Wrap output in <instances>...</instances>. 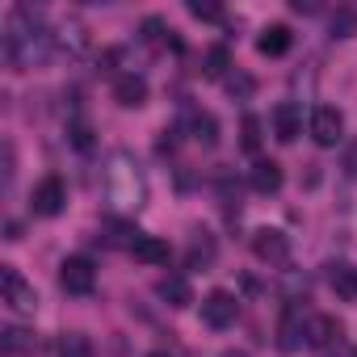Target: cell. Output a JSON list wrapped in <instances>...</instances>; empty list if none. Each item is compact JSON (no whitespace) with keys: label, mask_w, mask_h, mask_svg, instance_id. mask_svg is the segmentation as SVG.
Instances as JSON below:
<instances>
[{"label":"cell","mask_w":357,"mask_h":357,"mask_svg":"<svg viewBox=\"0 0 357 357\" xmlns=\"http://www.w3.org/2000/svg\"><path fill=\"white\" fill-rule=\"evenodd\" d=\"M328 34L340 38V43L353 38V34H357V9H336V13L328 17Z\"/></svg>","instance_id":"cell-22"},{"label":"cell","mask_w":357,"mask_h":357,"mask_svg":"<svg viewBox=\"0 0 357 357\" xmlns=\"http://www.w3.org/2000/svg\"><path fill=\"white\" fill-rule=\"evenodd\" d=\"M114 101H118L122 109H139V105H147V80H143L139 72H122V76H114Z\"/></svg>","instance_id":"cell-12"},{"label":"cell","mask_w":357,"mask_h":357,"mask_svg":"<svg viewBox=\"0 0 357 357\" xmlns=\"http://www.w3.org/2000/svg\"><path fill=\"white\" fill-rule=\"evenodd\" d=\"M248 185H252V194L269 198V194H278V190L286 185V172H282L278 160H257L252 172H248Z\"/></svg>","instance_id":"cell-11"},{"label":"cell","mask_w":357,"mask_h":357,"mask_svg":"<svg viewBox=\"0 0 357 357\" xmlns=\"http://www.w3.org/2000/svg\"><path fill=\"white\" fill-rule=\"evenodd\" d=\"M307 130H311V139H315L319 147H336V143L344 139V114H340L336 105H315Z\"/></svg>","instance_id":"cell-8"},{"label":"cell","mask_w":357,"mask_h":357,"mask_svg":"<svg viewBox=\"0 0 357 357\" xmlns=\"http://www.w3.org/2000/svg\"><path fill=\"white\" fill-rule=\"evenodd\" d=\"M89 43H93V38H89V26H84L80 17H68V22L55 30V47L68 51V55H84Z\"/></svg>","instance_id":"cell-13"},{"label":"cell","mask_w":357,"mask_h":357,"mask_svg":"<svg viewBox=\"0 0 357 357\" xmlns=\"http://www.w3.org/2000/svg\"><path fill=\"white\" fill-rule=\"evenodd\" d=\"M328 286H332L344 303H357V269H353V265H344V261L328 265Z\"/></svg>","instance_id":"cell-17"},{"label":"cell","mask_w":357,"mask_h":357,"mask_svg":"<svg viewBox=\"0 0 357 357\" xmlns=\"http://www.w3.org/2000/svg\"><path fill=\"white\" fill-rule=\"evenodd\" d=\"M101 185H105V202L114 215H139L147 206V176L139 168V160L130 151H114L105 160V176H101Z\"/></svg>","instance_id":"cell-2"},{"label":"cell","mask_w":357,"mask_h":357,"mask_svg":"<svg viewBox=\"0 0 357 357\" xmlns=\"http://www.w3.org/2000/svg\"><path fill=\"white\" fill-rule=\"evenodd\" d=\"M155 294H160L168 307H190V303H194V286H190L185 278H164V282L155 286Z\"/></svg>","instance_id":"cell-18"},{"label":"cell","mask_w":357,"mask_h":357,"mask_svg":"<svg viewBox=\"0 0 357 357\" xmlns=\"http://www.w3.org/2000/svg\"><path fill=\"white\" fill-rule=\"evenodd\" d=\"M147 357H172V353H168V349H155V353H147Z\"/></svg>","instance_id":"cell-30"},{"label":"cell","mask_w":357,"mask_h":357,"mask_svg":"<svg viewBox=\"0 0 357 357\" xmlns=\"http://www.w3.org/2000/svg\"><path fill=\"white\" fill-rule=\"evenodd\" d=\"M202 76H206V80H227V76H231V55H227V47H211V51H206Z\"/></svg>","instance_id":"cell-20"},{"label":"cell","mask_w":357,"mask_h":357,"mask_svg":"<svg viewBox=\"0 0 357 357\" xmlns=\"http://www.w3.org/2000/svg\"><path fill=\"white\" fill-rule=\"evenodd\" d=\"M168 34H172V30L164 26V17H147V22H143V43H151V47H155V43H164Z\"/></svg>","instance_id":"cell-27"},{"label":"cell","mask_w":357,"mask_h":357,"mask_svg":"<svg viewBox=\"0 0 357 357\" xmlns=\"http://www.w3.org/2000/svg\"><path fill=\"white\" fill-rule=\"evenodd\" d=\"M190 17H198V22H223V5H211V0H190Z\"/></svg>","instance_id":"cell-26"},{"label":"cell","mask_w":357,"mask_h":357,"mask_svg":"<svg viewBox=\"0 0 357 357\" xmlns=\"http://www.w3.org/2000/svg\"><path fill=\"white\" fill-rule=\"evenodd\" d=\"M219 357H248V353H244V349H223Z\"/></svg>","instance_id":"cell-29"},{"label":"cell","mask_w":357,"mask_h":357,"mask_svg":"<svg viewBox=\"0 0 357 357\" xmlns=\"http://www.w3.org/2000/svg\"><path fill=\"white\" fill-rule=\"evenodd\" d=\"M68 139H72V147H76V151H93V126H89L84 118L68 122Z\"/></svg>","instance_id":"cell-25"},{"label":"cell","mask_w":357,"mask_h":357,"mask_svg":"<svg viewBox=\"0 0 357 357\" xmlns=\"http://www.w3.org/2000/svg\"><path fill=\"white\" fill-rule=\"evenodd\" d=\"M185 130H190V139H194V143H202V147H215V143H219V118H215V114H206V109H190Z\"/></svg>","instance_id":"cell-16"},{"label":"cell","mask_w":357,"mask_h":357,"mask_svg":"<svg viewBox=\"0 0 357 357\" xmlns=\"http://www.w3.org/2000/svg\"><path fill=\"white\" fill-rule=\"evenodd\" d=\"M59 286H63L68 294H76V298L93 294V290H97V265H93L89 257H68V261L59 265Z\"/></svg>","instance_id":"cell-6"},{"label":"cell","mask_w":357,"mask_h":357,"mask_svg":"<svg viewBox=\"0 0 357 357\" xmlns=\"http://www.w3.org/2000/svg\"><path fill=\"white\" fill-rule=\"evenodd\" d=\"M261 139H265V135H261V118H257V114H244V122H240V147H244L248 155H257V151H261Z\"/></svg>","instance_id":"cell-23"},{"label":"cell","mask_w":357,"mask_h":357,"mask_svg":"<svg viewBox=\"0 0 357 357\" xmlns=\"http://www.w3.org/2000/svg\"><path fill=\"white\" fill-rule=\"evenodd\" d=\"M0 303L13 315H34L38 311V290L22 278L17 265H0Z\"/></svg>","instance_id":"cell-3"},{"label":"cell","mask_w":357,"mask_h":357,"mask_svg":"<svg viewBox=\"0 0 357 357\" xmlns=\"http://www.w3.org/2000/svg\"><path fill=\"white\" fill-rule=\"evenodd\" d=\"M55 51V34L43 22V9L34 5H17L5 22V59L13 72H34L51 59Z\"/></svg>","instance_id":"cell-1"},{"label":"cell","mask_w":357,"mask_h":357,"mask_svg":"<svg viewBox=\"0 0 357 357\" xmlns=\"http://www.w3.org/2000/svg\"><path fill=\"white\" fill-rule=\"evenodd\" d=\"M340 319L336 315H307V344L311 349H328V344H336L340 340Z\"/></svg>","instance_id":"cell-15"},{"label":"cell","mask_w":357,"mask_h":357,"mask_svg":"<svg viewBox=\"0 0 357 357\" xmlns=\"http://www.w3.org/2000/svg\"><path fill=\"white\" fill-rule=\"evenodd\" d=\"M211 261H215V244H211V240H198V236H194V248H190V265L198 269V265H211Z\"/></svg>","instance_id":"cell-28"},{"label":"cell","mask_w":357,"mask_h":357,"mask_svg":"<svg viewBox=\"0 0 357 357\" xmlns=\"http://www.w3.org/2000/svg\"><path fill=\"white\" fill-rule=\"evenodd\" d=\"M126 248H130V257L143 261V265H168V257H172L168 240H160V236H143V231H135V236L126 240Z\"/></svg>","instance_id":"cell-10"},{"label":"cell","mask_w":357,"mask_h":357,"mask_svg":"<svg viewBox=\"0 0 357 357\" xmlns=\"http://www.w3.org/2000/svg\"><path fill=\"white\" fill-rule=\"evenodd\" d=\"M290 47H294V34H290V26H282V22L265 26V30H261V38H257V51H261L265 59H282Z\"/></svg>","instance_id":"cell-14"},{"label":"cell","mask_w":357,"mask_h":357,"mask_svg":"<svg viewBox=\"0 0 357 357\" xmlns=\"http://www.w3.org/2000/svg\"><path fill=\"white\" fill-rule=\"evenodd\" d=\"M63 206H68V185H63V176H43V181L34 185V194H30V211L38 215V219H55V215H63Z\"/></svg>","instance_id":"cell-4"},{"label":"cell","mask_w":357,"mask_h":357,"mask_svg":"<svg viewBox=\"0 0 357 357\" xmlns=\"http://www.w3.org/2000/svg\"><path fill=\"white\" fill-rule=\"evenodd\" d=\"M269 122H273V139L278 143H294L303 135V105L298 101H278Z\"/></svg>","instance_id":"cell-9"},{"label":"cell","mask_w":357,"mask_h":357,"mask_svg":"<svg viewBox=\"0 0 357 357\" xmlns=\"http://www.w3.org/2000/svg\"><path fill=\"white\" fill-rule=\"evenodd\" d=\"M0 349H5V357H34V336L22 328H5L0 332Z\"/></svg>","instance_id":"cell-19"},{"label":"cell","mask_w":357,"mask_h":357,"mask_svg":"<svg viewBox=\"0 0 357 357\" xmlns=\"http://www.w3.org/2000/svg\"><path fill=\"white\" fill-rule=\"evenodd\" d=\"M236 319H240V298H236L231 290H211V294L202 298V324H206V328L223 332V328H231Z\"/></svg>","instance_id":"cell-7"},{"label":"cell","mask_w":357,"mask_h":357,"mask_svg":"<svg viewBox=\"0 0 357 357\" xmlns=\"http://www.w3.org/2000/svg\"><path fill=\"white\" fill-rule=\"evenodd\" d=\"M252 257L261 265H290V236L278 227H257L252 231Z\"/></svg>","instance_id":"cell-5"},{"label":"cell","mask_w":357,"mask_h":357,"mask_svg":"<svg viewBox=\"0 0 357 357\" xmlns=\"http://www.w3.org/2000/svg\"><path fill=\"white\" fill-rule=\"evenodd\" d=\"M223 84H227V93H231L236 101H248V97L257 93V80H252L248 72H231V76H227Z\"/></svg>","instance_id":"cell-24"},{"label":"cell","mask_w":357,"mask_h":357,"mask_svg":"<svg viewBox=\"0 0 357 357\" xmlns=\"http://www.w3.org/2000/svg\"><path fill=\"white\" fill-rule=\"evenodd\" d=\"M59 357H97V349L84 332H63L59 336Z\"/></svg>","instance_id":"cell-21"}]
</instances>
